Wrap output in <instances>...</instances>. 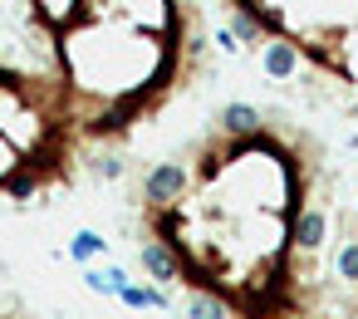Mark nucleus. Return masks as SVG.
Returning <instances> with one entry per match:
<instances>
[{
	"label": "nucleus",
	"mask_w": 358,
	"mask_h": 319,
	"mask_svg": "<svg viewBox=\"0 0 358 319\" xmlns=\"http://www.w3.org/2000/svg\"><path fill=\"white\" fill-rule=\"evenodd\" d=\"M338 177L324 143L289 113L226 104L177 157L143 177V241L167 250L177 290L231 319H319Z\"/></svg>",
	"instance_id": "obj_1"
},
{
	"label": "nucleus",
	"mask_w": 358,
	"mask_h": 319,
	"mask_svg": "<svg viewBox=\"0 0 358 319\" xmlns=\"http://www.w3.org/2000/svg\"><path fill=\"white\" fill-rule=\"evenodd\" d=\"M20 10L79 108L89 153L133 138L201 69V20L187 0H20Z\"/></svg>",
	"instance_id": "obj_2"
},
{
	"label": "nucleus",
	"mask_w": 358,
	"mask_h": 319,
	"mask_svg": "<svg viewBox=\"0 0 358 319\" xmlns=\"http://www.w3.org/2000/svg\"><path fill=\"white\" fill-rule=\"evenodd\" d=\"M84 123L69 89L50 69L0 59V197L45 201L84 167Z\"/></svg>",
	"instance_id": "obj_3"
},
{
	"label": "nucleus",
	"mask_w": 358,
	"mask_h": 319,
	"mask_svg": "<svg viewBox=\"0 0 358 319\" xmlns=\"http://www.w3.org/2000/svg\"><path fill=\"white\" fill-rule=\"evenodd\" d=\"M231 30L270 74H314L353 94L358 113V0H221Z\"/></svg>",
	"instance_id": "obj_4"
}]
</instances>
